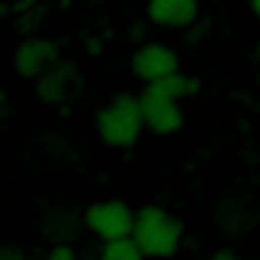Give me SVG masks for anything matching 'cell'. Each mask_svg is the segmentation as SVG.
<instances>
[{"instance_id": "1", "label": "cell", "mask_w": 260, "mask_h": 260, "mask_svg": "<svg viewBox=\"0 0 260 260\" xmlns=\"http://www.w3.org/2000/svg\"><path fill=\"white\" fill-rule=\"evenodd\" d=\"M146 134V115H142V96L134 92H115L96 111V138L111 149H134Z\"/></svg>"}, {"instance_id": "2", "label": "cell", "mask_w": 260, "mask_h": 260, "mask_svg": "<svg viewBox=\"0 0 260 260\" xmlns=\"http://www.w3.org/2000/svg\"><path fill=\"white\" fill-rule=\"evenodd\" d=\"M134 241L146 252V260H172V256H180V245H184V222L169 207L146 203V207H138Z\"/></svg>"}, {"instance_id": "3", "label": "cell", "mask_w": 260, "mask_h": 260, "mask_svg": "<svg viewBox=\"0 0 260 260\" xmlns=\"http://www.w3.org/2000/svg\"><path fill=\"white\" fill-rule=\"evenodd\" d=\"M134 222H138V211H134L126 199H115V195L96 199V203L84 207V230H88L100 245L134 237Z\"/></svg>"}, {"instance_id": "4", "label": "cell", "mask_w": 260, "mask_h": 260, "mask_svg": "<svg viewBox=\"0 0 260 260\" xmlns=\"http://www.w3.org/2000/svg\"><path fill=\"white\" fill-rule=\"evenodd\" d=\"M61 61V42L50 39V35H39V39H19L16 50H12V73L19 81H42V77Z\"/></svg>"}, {"instance_id": "5", "label": "cell", "mask_w": 260, "mask_h": 260, "mask_svg": "<svg viewBox=\"0 0 260 260\" xmlns=\"http://www.w3.org/2000/svg\"><path fill=\"white\" fill-rule=\"evenodd\" d=\"M180 73V50L169 46V42H142L130 54V77L142 81L146 88L169 81V77Z\"/></svg>"}, {"instance_id": "6", "label": "cell", "mask_w": 260, "mask_h": 260, "mask_svg": "<svg viewBox=\"0 0 260 260\" xmlns=\"http://www.w3.org/2000/svg\"><path fill=\"white\" fill-rule=\"evenodd\" d=\"M81 84H84L81 65L61 57V61H57L42 81H35V100L46 104V107H61V111H69V100L81 92Z\"/></svg>"}, {"instance_id": "7", "label": "cell", "mask_w": 260, "mask_h": 260, "mask_svg": "<svg viewBox=\"0 0 260 260\" xmlns=\"http://www.w3.org/2000/svg\"><path fill=\"white\" fill-rule=\"evenodd\" d=\"M142 115H146V134H153V138H172V134H180L187 122L184 115V104H176V100L169 96H157V92L142 88Z\"/></svg>"}, {"instance_id": "8", "label": "cell", "mask_w": 260, "mask_h": 260, "mask_svg": "<svg viewBox=\"0 0 260 260\" xmlns=\"http://www.w3.org/2000/svg\"><path fill=\"white\" fill-rule=\"evenodd\" d=\"M203 19L199 0H149L146 4V23L161 31H191Z\"/></svg>"}, {"instance_id": "9", "label": "cell", "mask_w": 260, "mask_h": 260, "mask_svg": "<svg viewBox=\"0 0 260 260\" xmlns=\"http://www.w3.org/2000/svg\"><path fill=\"white\" fill-rule=\"evenodd\" d=\"M39 230L50 245H73V237L84 230V211H77L69 203H50L39 214Z\"/></svg>"}, {"instance_id": "10", "label": "cell", "mask_w": 260, "mask_h": 260, "mask_svg": "<svg viewBox=\"0 0 260 260\" xmlns=\"http://www.w3.org/2000/svg\"><path fill=\"white\" fill-rule=\"evenodd\" d=\"M50 12H54V4H46V0H12V23H16L19 39H39Z\"/></svg>"}, {"instance_id": "11", "label": "cell", "mask_w": 260, "mask_h": 260, "mask_svg": "<svg viewBox=\"0 0 260 260\" xmlns=\"http://www.w3.org/2000/svg\"><path fill=\"white\" fill-rule=\"evenodd\" d=\"M149 92H157V96H169V100H176V104H184V100H191L195 92H199V81H195L191 73H176V77H169V81L153 84Z\"/></svg>"}, {"instance_id": "12", "label": "cell", "mask_w": 260, "mask_h": 260, "mask_svg": "<svg viewBox=\"0 0 260 260\" xmlns=\"http://www.w3.org/2000/svg\"><path fill=\"white\" fill-rule=\"evenodd\" d=\"M96 260H146V252L138 249V241H134V237H122V241L100 245Z\"/></svg>"}, {"instance_id": "13", "label": "cell", "mask_w": 260, "mask_h": 260, "mask_svg": "<svg viewBox=\"0 0 260 260\" xmlns=\"http://www.w3.org/2000/svg\"><path fill=\"white\" fill-rule=\"evenodd\" d=\"M42 260H81V252H77V245H50Z\"/></svg>"}, {"instance_id": "14", "label": "cell", "mask_w": 260, "mask_h": 260, "mask_svg": "<svg viewBox=\"0 0 260 260\" xmlns=\"http://www.w3.org/2000/svg\"><path fill=\"white\" fill-rule=\"evenodd\" d=\"M0 260H31V252H27L23 245H12V241H4V245H0Z\"/></svg>"}, {"instance_id": "15", "label": "cell", "mask_w": 260, "mask_h": 260, "mask_svg": "<svg viewBox=\"0 0 260 260\" xmlns=\"http://www.w3.org/2000/svg\"><path fill=\"white\" fill-rule=\"evenodd\" d=\"M8 115H12V96H8V88L0 84V122L8 119Z\"/></svg>"}, {"instance_id": "16", "label": "cell", "mask_w": 260, "mask_h": 260, "mask_svg": "<svg viewBox=\"0 0 260 260\" xmlns=\"http://www.w3.org/2000/svg\"><path fill=\"white\" fill-rule=\"evenodd\" d=\"M84 50H88L92 57H96V54H104V39H100V35H88V39H84Z\"/></svg>"}, {"instance_id": "17", "label": "cell", "mask_w": 260, "mask_h": 260, "mask_svg": "<svg viewBox=\"0 0 260 260\" xmlns=\"http://www.w3.org/2000/svg\"><path fill=\"white\" fill-rule=\"evenodd\" d=\"M207 260H241V252H234V249H226V245H222V249H214Z\"/></svg>"}, {"instance_id": "18", "label": "cell", "mask_w": 260, "mask_h": 260, "mask_svg": "<svg viewBox=\"0 0 260 260\" xmlns=\"http://www.w3.org/2000/svg\"><path fill=\"white\" fill-rule=\"evenodd\" d=\"M0 19H12V0H0Z\"/></svg>"}, {"instance_id": "19", "label": "cell", "mask_w": 260, "mask_h": 260, "mask_svg": "<svg viewBox=\"0 0 260 260\" xmlns=\"http://www.w3.org/2000/svg\"><path fill=\"white\" fill-rule=\"evenodd\" d=\"M249 12H252L256 19H260V0H252V4H249Z\"/></svg>"}, {"instance_id": "20", "label": "cell", "mask_w": 260, "mask_h": 260, "mask_svg": "<svg viewBox=\"0 0 260 260\" xmlns=\"http://www.w3.org/2000/svg\"><path fill=\"white\" fill-rule=\"evenodd\" d=\"M256 57H260V42H256Z\"/></svg>"}]
</instances>
